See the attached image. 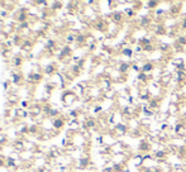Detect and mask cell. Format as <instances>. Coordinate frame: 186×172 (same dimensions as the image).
<instances>
[{
    "label": "cell",
    "mask_w": 186,
    "mask_h": 172,
    "mask_svg": "<svg viewBox=\"0 0 186 172\" xmlns=\"http://www.w3.org/2000/svg\"><path fill=\"white\" fill-rule=\"evenodd\" d=\"M75 100H76V95L72 94V92H66V94L63 95V103H65V105H71Z\"/></svg>",
    "instance_id": "obj_1"
},
{
    "label": "cell",
    "mask_w": 186,
    "mask_h": 172,
    "mask_svg": "<svg viewBox=\"0 0 186 172\" xmlns=\"http://www.w3.org/2000/svg\"><path fill=\"white\" fill-rule=\"evenodd\" d=\"M165 156V152L162 151H159V152H156V157H157V160H161V157Z\"/></svg>",
    "instance_id": "obj_7"
},
{
    "label": "cell",
    "mask_w": 186,
    "mask_h": 172,
    "mask_svg": "<svg viewBox=\"0 0 186 172\" xmlns=\"http://www.w3.org/2000/svg\"><path fill=\"white\" fill-rule=\"evenodd\" d=\"M22 65V60L19 57H15V66H20Z\"/></svg>",
    "instance_id": "obj_9"
},
{
    "label": "cell",
    "mask_w": 186,
    "mask_h": 172,
    "mask_svg": "<svg viewBox=\"0 0 186 172\" xmlns=\"http://www.w3.org/2000/svg\"><path fill=\"white\" fill-rule=\"evenodd\" d=\"M143 161H144V160H143V157H142V156H137V157L134 158V160H133L134 165H141Z\"/></svg>",
    "instance_id": "obj_4"
},
{
    "label": "cell",
    "mask_w": 186,
    "mask_h": 172,
    "mask_svg": "<svg viewBox=\"0 0 186 172\" xmlns=\"http://www.w3.org/2000/svg\"><path fill=\"white\" fill-rule=\"evenodd\" d=\"M167 128H168V124H162V125H161V129H162V130H165V129H167Z\"/></svg>",
    "instance_id": "obj_12"
},
{
    "label": "cell",
    "mask_w": 186,
    "mask_h": 172,
    "mask_svg": "<svg viewBox=\"0 0 186 172\" xmlns=\"http://www.w3.org/2000/svg\"><path fill=\"white\" fill-rule=\"evenodd\" d=\"M182 27H184V28H186V20L182 23Z\"/></svg>",
    "instance_id": "obj_14"
},
{
    "label": "cell",
    "mask_w": 186,
    "mask_h": 172,
    "mask_svg": "<svg viewBox=\"0 0 186 172\" xmlns=\"http://www.w3.org/2000/svg\"><path fill=\"white\" fill-rule=\"evenodd\" d=\"M63 124H65V122H63V119H61V118L53 120V128H56V129H60L61 127H63Z\"/></svg>",
    "instance_id": "obj_2"
},
{
    "label": "cell",
    "mask_w": 186,
    "mask_h": 172,
    "mask_svg": "<svg viewBox=\"0 0 186 172\" xmlns=\"http://www.w3.org/2000/svg\"><path fill=\"white\" fill-rule=\"evenodd\" d=\"M152 69H153L152 63H144V65H143V67H142V71L146 73V72H150Z\"/></svg>",
    "instance_id": "obj_3"
},
{
    "label": "cell",
    "mask_w": 186,
    "mask_h": 172,
    "mask_svg": "<svg viewBox=\"0 0 186 172\" xmlns=\"http://www.w3.org/2000/svg\"><path fill=\"white\" fill-rule=\"evenodd\" d=\"M39 172H49V171H48V168H42V170L39 171Z\"/></svg>",
    "instance_id": "obj_13"
},
{
    "label": "cell",
    "mask_w": 186,
    "mask_h": 172,
    "mask_svg": "<svg viewBox=\"0 0 186 172\" xmlns=\"http://www.w3.org/2000/svg\"><path fill=\"white\" fill-rule=\"evenodd\" d=\"M128 67H129L128 63H122L120 65V69H119V70H120L122 72H125V71H128Z\"/></svg>",
    "instance_id": "obj_5"
},
{
    "label": "cell",
    "mask_w": 186,
    "mask_h": 172,
    "mask_svg": "<svg viewBox=\"0 0 186 172\" xmlns=\"http://www.w3.org/2000/svg\"><path fill=\"white\" fill-rule=\"evenodd\" d=\"M146 78H147V76H146V73H141V75H139V80H141V81L146 80Z\"/></svg>",
    "instance_id": "obj_10"
},
{
    "label": "cell",
    "mask_w": 186,
    "mask_h": 172,
    "mask_svg": "<svg viewBox=\"0 0 186 172\" xmlns=\"http://www.w3.org/2000/svg\"><path fill=\"white\" fill-rule=\"evenodd\" d=\"M67 42H72V41H75V38H74V36H67Z\"/></svg>",
    "instance_id": "obj_11"
},
{
    "label": "cell",
    "mask_w": 186,
    "mask_h": 172,
    "mask_svg": "<svg viewBox=\"0 0 186 172\" xmlns=\"http://www.w3.org/2000/svg\"><path fill=\"white\" fill-rule=\"evenodd\" d=\"M0 17H2V18H6L8 17V11L6 10H2V11H0Z\"/></svg>",
    "instance_id": "obj_8"
},
{
    "label": "cell",
    "mask_w": 186,
    "mask_h": 172,
    "mask_svg": "<svg viewBox=\"0 0 186 172\" xmlns=\"http://www.w3.org/2000/svg\"><path fill=\"white\" fill-rule=\"evenodd\" d=\"M123 53H124V55H127L128 57H130V56L133 55V52H132V49H129V48H125V49H123Z\"/></svg>",
    "instance_id": "obj_6"
}]
</instances>
